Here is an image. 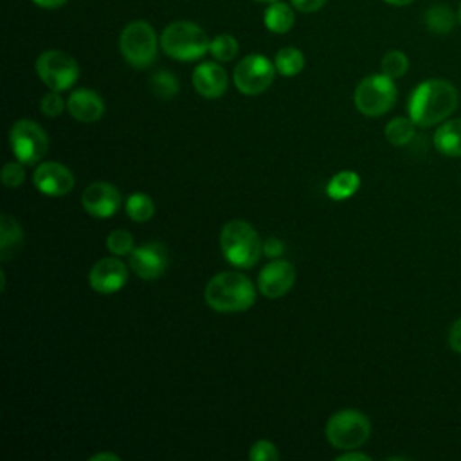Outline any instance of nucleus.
<instances>
[{
	"instance_id": "7c9ffc66",
	"label": "nucleus",
	"mask_w": 461,
	"mask_h": 461,
	"mask_svg": "<svg viewBox=\"0 0 461 461\" xmlns=\"http://www.w3.org/2000/svg\"><path fill=\"white\" fill-rule=\"evenodd\" d=\"M40 110L43 115L47 117H58L63 113V110H67V101L59 95V92L56 90H49L41 99H40Z\"/></svg>"
},
{
	"instance_id": "f704fd0d",
	"label": "nucleus",
	"mask_w": 461,
	"mask_h": 461,
	"mask_svg": "<svg viewBox=\"0 0 461 461\" xmlns=\"http://www.w3.org/2000/svg\"><path fill=\"white\" fill-rule=\"evenodd\" d=\"M448 346L456 353H461V317L457 321H454V324L448 330Z\"/></svg>"
},
{
	"instance_id": "412c9836",
	"label": "nucleus",
	"mask_w": 461,
	"mask_h": 461,
	"mask_svg": "<svg viewBox=\"0 0 461 461\" xmlns=\"http://www.w3.org/2000/svg\"><path fill=\"white\" fill-rule=\"evenodd\" d=\"M360 187V176L357 171L353 169H342L339 173H335L328 184H326V194L331 200H346L349 196H353Z\"/></svg>"
},
{
	"instance_id": "9b49d317",
	"label": "nucleus",
	"mask_w": 461,
	"mask_h": 461,
	"mask_svg": "<svg viewBox=\"0 0 461 461\" xmlns=\"http://www.w3.org/2000/svg\"><path fill=\"white\" fill-rule=\"evenodd\" d=\"M130 270L146 281L160 277L169 267V252L160 241H148L131 250L128 259Z\"/></svg>"
},
{
	"instance_id": "39448f33",
	"label": "nucleus",
	"mask_w": 461,
	"mask_h": 461,
	"mask_svg": "<svg viewBox=\"0 0 461 461\" xmlns=\"http://www.w3.org/2000/svg\"><path fill=\"white\" fill-rule=\"evenodd\" d=\"M158 43L155 29L146 20H133L124 25L119 36V49L128 65L148 68L157 61Z\"/></svg>"
},
{
	"instance_id": "c756f323",
	"label": "nucleus",
	"mask_w": 461,
	"mask_h": 461,
	"mask_svg": "<svg viewBox=\"0 0 461 461\" xmlns=\"http://www.w3.org/2000/svg\"><path fill=\"white\" fill-rule=\"evenodd\" d=\"M0 178H2V184H4L5 187H9V189L20 187V185L25 182V164L20 162L18 158L13 160V162H7V164L2 167Z\"/></svg>"
},
{
	"instance_id": "79ce46f5",
	"label": "nucleus",
	"mask_w": 461,
	"mask_h": 461,
	"mask_svg": "<svg viewBox=\"0 0 461 461\" xmlns=\"http://www.w3.org/2000/svg\"><path fill=\"white\" fill-rule=\"evenodd\" d=\"M457 18H459V23H461V5H459V14H457Z\"/></svg>"
},
{
	"instance_id": "f3484780",
	"label": "nucleus",
	"mask_w": 461,
	"mask_h": 461,
	"mask_svg": "<svg viewBox=\"0 0 461 461\" xmlns=\"http://www.w3.org/2000/svg\"><path fill=\"white\" fill-rule=\"evenodd\" d=\"M67 112L79 122H95L104 115V101L92 88H76L67 97Z\"/></svg>"
},
{
	"instance_id": "cd10ccee",
	"label": "nucleus",
	"mask_w": 461,
	"mask_h": 461,
	"mask_svg": "<svg viewBox=\"0 0 461 461\" xmlns=\"http://www.w3.org/2000/svg\"><path fill=\"white\" fill-rule=\"evenodd\" d=\"M382 74L398 79L409 70V59L402 50H387L380 61Z\"/></svg>"
},
{
	"instance_id": "1a4fd4ad",
	"label": "nucleus",
	"mask_w": 461,
	"mask_h": 461,
	"mask_svg": "<svg viewBox=\"0 0 461 461\" xmlns=\"http://www.w3.org/2000/svg\"><path fill=\"white\" fill-rule=\"evenodd\" d=\"M9 144L13 155L25 166L40 164L49 149L45 130L31 119H18L9 130Z\"/></svg>"
},
{
	"instance_id": "2eb2a0df",
	"label": "nucleus",
	"mask_w": 461,
	"mask_h": 461,
	"mask_svg": "<svg viewBox=\"0 0 461 461\" xmlns=\"http://www.w3.org/2000/svg\"><path fill=\"white\" fill-rule=\"evenodd\" d=\"M122 196L110 182H92L81 193L83 209L94 218H110L121 207Z\"/></svg>"
},
{
	"instance_id": "6e6552de",
	"label": "nucleus",
	"mask_w": 461,
	"mask_h": 461,
	"mask_svg": "<svg viewBox=\"0 0 461 461\" xmlns=\"http://www.w3.org/2000/svg\"><path fill=\"white\" fill-rule=\"evenodd\" d=\"M36 74L49 90L63 92L77 81L79 65L65 50L49 49L36 58Z\"/></svg>"
},
{
	"instance_id": "ea45409f",
	"label": "nucleus",
	"mask_w": 461,
	"mask_h": 461,
	"mask_svg": "<svg viewBox=\"0 0 461 461\" xmlns=\"http://www.w3.org/2000/svg\"><path fill=\"white\" fill-rule=\"evenodd\" d=\"M0 279H2V285H0V290L4 292L5 290V272L0 270Z\"/></svg>"
},
{
	"instance_id": "72a5a7b5",
	"label": "nucleus",
	"mask_w": 461,
	"mask_h": 461,
	"mask_svg": "<svg viewBox=\"0 0 461 461\" xmlns=\"http://www.w3.org/2000/svg\"><path fill=\"white\" fill-rule=\"evenodd\" d=\"M328 0H290L292 7L301 11V13H315L324 7Z\"/></svg>"
},
{
	"instance_id": "2f4dec72",
	"label": "nucleus",
	"mask_w": 461,
	"mask_h": 461,
	"mask_svg": "<svg viewBox=\"0 0 461 461\" xmlns=\"http://www.w3.org/2000/svg\"><path fill=\"white\" fill-rule=\"evenodd\" d=\"M249 459L250 461H277L279 450L272 441L258 439L252 443V447L249 450Z\"/></svg>"
},
{
	"instance_id": "0eeeda50",
	"label": "nucleus",
	"mask_w": 461,
	"mask_h": 461,
	"mask_svg": "<svg viewBox=\"0 0 461 461\" xmlns=\"http://www.w3.org/2000/svg\"><path fill=\"white\" fill-rule=\"evenodd\" d=\"M396 95L398 92L393 77L385 74H371L357 85L353 92V103L362 115L380 117L394 106Z\"/></svg>"
},
{
	"instance_id": "a19ab883",
	"label": "nucleus",
	"mask_w": 461,
	"mask_h": 461,
	"mask_svg": "<svg viewBox=\"0 0 461 461\" xmlns=\"http://www.w3.org/2000/svg\"><path fill=\"white\" fill-rule=\"evenodd\" d=\"M252 2H261V4H272V2H277V0H252Z\"/></svg>"
},
{
	"instance_id": "4468645a",
	"label": "nucleus",
	"mask_w": 461,
	"mask_h": 461,
	"mask_svg": "<svg viewBox=\"0 0 461 461\" xmlns=\"http://www.w3.org/2000/svg\"><path fill=\"white\" fill-rule=\"evenodd\" d=\"M295 283V267L285 259L268 261L258 276V290L268 299L283 297Z\"/></svg>"
},
{
	"instance_id": "dca6fc26",
	"label": "nucleus",
	"mask_w": 461,
	"mask_h": 461,
	"mask_svg": "<svg viewBox=\"0 0 461 461\" xmlns=\"http://www.w3.org/2000/svg\"><path fill=\"white\" fill-rule=\"evenodd\" d=\"M196 94L205 99H218L227 92L229 76L216 61H202L194 67L191 76Z\"/></svg>"
},
{
	"instance_id": "473e14b6",
	"label": "nucleus",
	"mask_w": 461,
	"mask_h": 461,
	"mask_svg": "<svg viewBox=\"0 0 461 461\" xmlns=\"http://www.w3.org/2000/svg\"><path fill=\"white\" fill-rule=\"evenodd\" d=\"M283 252H285V243L279 240V238H267L265 241H263V254L267 256V258H270V259H277V258H281L283 256Z\"/></svg>"
},
{
	"instance_id": "4be33fe9",
	"label": "nucleus",
	"mask_w": 461,
	"mask_h": 461,
	"mask_svg": "<svg viewBox=\"0 0 461 461\" xmlns=\"http://www.w3.org/2000/svg\"><path fill=\"white\" fill-rule=\"evenodd\" d=\"M425 25L434 34H448L456 25V14L447 4H434L425 13Z\"/></svg>"
},
{
	"instance_id": "e433bc0d",
	"label": "nucleus",
	"mask_w": 461,
	"mask_h": 461,
	"mask_svg": "<svg viewBox=\"0 0 461 461\" xmlns=\"http://www.w3.org/2000/svg\"><path fill=\"white\" fill-rule=\"evenodd\" d=\"M38 7H43V9H59L63 7L68 0H32Z\"/></svg>"
},
{
	"instance_id": "aec40b11",
	"label": "nucleus",
	"mask_w": 461,
	"mask_h": 461,
	"mask_svg": "<svg viewBox=\"0 0 461 461\" xmlns=\"http://www.w3.org/2000/svg\"><path fill=\"white\" fill-rule=\"evenodd\" d=\"M294 22H295V13L292 4H285L281 0L268 4L263 13V23L274 34L288 32L294 27Z\"/></svg>"
},
{
	"instance_id": "393cba45",
	"label": "nucleus",
	"mask_w": 461,
	"mask_h": 461,
	"mask_svg": "<svg viewBox=\"0 0 461 461\" xmlns=\"http://www.w3.org/2000/svg\"><path fill=\"white\" fill-rule=\"evenodd\" d=\"M124 209H126V214L130 216V220H133L137 223L149 221L155 214V203H153L151 196L146 193H131L124 202Z\"/></svg>"
},
{
	"instance_id": "9d476101",
	"label": "nucleus",
	"mask_w": 461,
	"mask_h": 461,
	"mask_svg": "<svg viewBox=\"0 0 461 461\" xmlns=\"http://www.w3.org/2000/svg\"><path fill=\"white\" fill-rule=\"evenodd\" d=\"M276 65L263 54H249L238 61L232 72V81L238 92L245 95L263 94L274 81Z\"/></svg>"
},
{
	"instance_id": "f257e3e1",
	"label": "nucleus",
	"mask_w": 461,
	"mask_h": 461,
	"mask_svg": "<svg viewBox=\"0 0 461 461\" xmlns=\"http://www.w3.org/2000/svg\"><path fill=\"white\" fill-rule=\"evenodd\" d=\"M457 90L447 79H425L414 86L407 101L409 117L416 126L429 128L443 122L457 108Z\"/></svg>"
},
{
	"instance_id": "a878e982",
	"label": "nucleus",
	"mask_w": 461,
	"mask_h": 461,
	"mask_svg": "<svg viewBox=\"0 0 461 461\" xmlns=\"http://www.w3.org/2000/svg\"><path fill=\"white\" fill-rule=\"evenodd\" d=\"M149 86L151 92L164 101H169L171 97H175L180 90V81L178 77L169 72V70H157L151 77H149Z\"/></svg>"
},
{
	"instance_id": "f8f14e48",
	"label": "nucleus",
	"mask_w": 461,
	"mask_h": 461,
	"mask_svg": "<svg viewBox=\"0 0 461 461\" xmlns=\"http://www.w3.org/2000/svg\"><path fill=\"white\" fill-rule=\"evenodd\" d=\"M34 187L45 196H65L74 189L76 178L72 169L56 160H43L32 173Z\"/></svg>"
},
{
	"instance_id": "20e7f679",
	"label": "nucleus",
	"mask_w": 461,
	"mask_h": 461,
	"mask_svg": "<svg viewBox=\"0 0 461 461\" xmlns=\"http://www.w3.org/2000/svg\"><path fill=\"white\" fill-rule=\"evenodd\" d=\"M211 40L194 22L178 20L164 27L160 34V49L176 61H196L209 52Z\"/></svg>"
},
{
	"instance_id": "6ab92c4d",
	"label": "nucleus",
	"mask_w": 461,
	"mask_h": 461,
	"mask_svg": "<svg viewBox=\"0 0 461 461\" xmlns=\"http://www.w3.org/2000/svg\"><path fill=\"white\" fill-rule=\"evenodd\" d=\"M434 148L445 157H461V119H448L434 131Z\"/></svg>"
},
{
	"instance_id": "ddd939ff",
	"label": "nucleus",
	"mask_w": 461,
	"mask_h": 461,
	"mask_svg": "<svg viewBox=\"0 0 461 461\" xmlns=\"http://www.w3.org/2000/svg\"><path fill=\"white\" fill-rule=\"evenodd\" d=\"M128 267L124 261L119 259V256H108L101 258L94 263L88 274V283L94 292L97 294H115L119 292L130 277Z\"/></svg>"
},
{
	"instance_id": "423d86ee",
	"label": "nucleus",
	"mask_w": 461,
	"mask_h": 461,
	"mask_svg": "<svg viewBox=\"0 0 461 461\" xmlns=\"http://www.w3.org/2000/svg\"><path fill=\"white\" fill-rule=\"evenodd\" d=\"M324 436L333 448L353 450L369 439L371 421L357 409H342L328 418Z\"/></svg>"
},
{
	"instance_id": "4c0bfd02",
	"label": "nucleus",
	"mask_w": 461,
	"mask_h": 461,
	"mask_svg": "<svg viewBox=\"0 0 461 461\" xmlns=\"http://www.w3.org/2000/svg\"><path fill=\"white\" fill-rule=\"evenodd\" d=\"M121 456L115 452H97L90 456V461H119Z\"/></svg>"
},
{
	"instance_id": "7ed1b4c3",
	"label": "nucleus",
	"mask_w": 461,
	"mask_h": 461,
	"mask_svg": "<svg viewBox=\"0 0 461 461\" xmlns=\"http://www.w3.org/2000/svg\"><path fill=\"white\" fill-rule=\"evenodd\" d=\"M220 249L230 265L252 268L263 254V241L249 221L230 220L220 230Z\"/></svg>"
},
{
	"instance_id": "58836bf2",
	"label": "nucleus",
	"mask_w": 461,
	"mask_h": 461,
	"mask_svg": "<svg viewBox=\"0 0 461 461\" xmlns=\"http://www.w3.org/2000/svg\"><path fill=\"white\" fill-rule=\"evenodd\" d=\"M384 2H387V4H391V5H396V7H403V5L412 4L414 0H384Z\"/></svg>"
},
{
	"instance_id": "5701e85b",
	"label": "nucleus",
	"mask_w": 461,
	"mask_h": 461,
	"mask_svg": "<svg viewBox=\"0 0 461 461\" xmlns=\"http://www.w3.org/2000/svg\"><path fill=\"white\" fill-rule=\"evenodd\" d=\"M274 65L277 74L285 77H294L304 68V54L297 47H283L276 52Z\"/></svg>"
},
{
	"instance_id": "bb28decb",
	"label": "nucleus",
	"mask_w": 461,
	"mask_h": 461,
	"mask_svg": "<svg viewBox=\"0 0 461 461\" xmlns=\"http://www.w3.org/2000/svg\"><path fill=\"white\" fill-rule=\"evenodd\" d=\"M240 50V43L238 40L232 36V34H227V32H221V34H216L211 43H209V54L216 59V61H230L236 58Z\"/></svg>"
},
{
	"instance_id": "f03ea898",
	"label": "nucleus",
	"mask_w": 461,
	"mask_h": 461,
	"mask_svg": "<svg viewBox=\"0 0 461 461\" xmlns=\"http://www.w3.org/2000/svg\"><path fill=\"white\" fill-rule=\"evenodd\" d=\"M256 292L258 288L245 274L225 270L209 279L203 290V299L214 312L238 313L254 304Z\"/></svg>"
},
{
	"instance_id": "a211bd4d",
	"label": "nucleus",
	"mask_w": 461,
	"mask_h": 461,
	"mask_svg": "<svg viewBox=\"0 0 461 461\" xmlns=\"http://www.w3.org/2000/svg\"><path fill=\"white\" fill-rule=\"evenodd\" d=\"M23 229L18 220L7 212L0 216V259L11 261L23 247Z\"/></svg>"
},
{
	"instance_id": "c85d7f7f",
	"label": "nucleus",
	"mask_w": 461,
	"mask_h": 461,
	"mask_svg": "<svg viewBox=\"0 0 461 461\" xmlns=\"http://www.w3.org/2000/svg\"><path fill=\"white\" fill-rule=\"evenodd\" d=\"M106 249L113 256H130L133 250V236L126 229H115L106 238Z\"/></svg>"
},
{
	"instance_id": "b1692460",
	"label": "nucleus",
	"mask_w": 461,
	"mask_h": 461,
	"mask_svg": "<svg viewBox=\"0 0 461 461\" xmlns=\"http://www.w3.org/2000/svg\"><path fill=\"white\" fill-rule=\"evenodd\" d=\"M385 139L393 146H405L416 135V122L411 117H394L385 124Z\"/></svg>"
},
{
	"instance_id": "c9c22d12",
	"label": "nucleus",
	"mask_w": 461,
	"mask_h": 461,
	"mask_svg": "<svg viewBox=\"0 0 461 461\" xmlns=\"http://www.w3.org/2000/svg\"><path fill=\"white\" fill-rule=\"evenodd\" d=\"M371 456L364 454V452H358L357 448L353 450H344V454L337 456V461H369Z\"/></svg>"
}]
</instances>
